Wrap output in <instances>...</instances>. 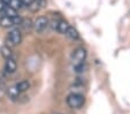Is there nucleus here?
I'll return each instance as SVG.
<instances>
[{
	"label": "nucleus",
	"instance_id": "f257e3e1",
	"mask_svg": "<svg viewBox=\"0 0 130 114\" xmlns=\"http://www.w3.org/2000/svg\"><path fill=\"white\" fill-rule=\"evenodd\" d=\"M84 103H85V97L78 92H71L66 98V104L73 109H78L83 107Z\"/></svg>",
	"mask_w": 130,
	"mask_h": 114
},
{
	"label": "nucleus",
	"instance_id": "f03ea898",
	"mask_svg": "<svg viewBox=\"0 0 130 114\" xmlns=\"http://www.w3.org/2000/svg\"><path fill=\"white\" fill-rule=\"evenodd\" d=\"M86 57H88V52H86V50L84 47H77V48H75V50L73 51V53H71V57H70L73 66L85 63Z\"/></svg>",
	"mask_w": 130,
	"mask_h": 114
},
{
	"label": "nucleus",
	"instance_id": "7ed1b4c3",
	"mask_svg": "<svg viewBox=\"0 0 130 114\" xmlns=\"http://www.w3.org/2000/svg\"><path fill=\"white\" fill-rule=\"evenodd\" d=\"M23 19L21 18L20 15H17L15 18H9V16H6L3 15L0 18V27L1 28H13L17 24H21Z\"/></svg>",
	"mask_w": 130,
	"mask_h": 114
},
{
	"label": "nucleus",
	"instance_id": "20e7f679",
	"mask_svg": "<svg viewBox=\"0 0 130 114\" xmlns=\"http://www.w3.org/2000/svg\"><path fill=\"white\" fill-rule=\"evenodd\" d=\"M48 25H50V21H48V19L45 18V16H39V18H37L36 20L34 21V23H32V28H34V30L37 32V34L44 32L45 30L47 29Z\"/></svg>",
	"mask_w": 130,
	"mask_h": 114
},
{
	"label": "nucleus",
	"instance_id": "39448f33",
	"mask_svg": "<svg viewBox=\"0 0 130 114\" xmlns=\"http://www.w3.org/2000/svg\"><path fill=\"white\" fill-rule=\"evenodd\" d=\"M8 43H9L12 46H16V45H20L22 43V32L19 28H14L8 32Z\"/></svg>",
	"mask_w": 130,
	"mask_h": 114
},
{
	"label": "nucleus",
	"instance_id": "423d86ee",
	"mask_svg": "<svg viewBox=\"0 0 130 114\" xmlns=\"http://www.w3.org/2000/svg\"><path fill=\"white\" fill-rule=\"evenodd\" d=\"M51 28L53 30H55V31H58L59 34H63L64 35L67 29L69 28V24H68V22L64 20H57L51 23Z\"/></svg>",
	"mask_w": 130,
	"mask_h": 114
},
{
	"label": "nucleus",
	"instance_id": "0eeeda50",
	"mask_svg": "<svg viewBox=\"0 0 130 114\" xmlns=\"http://www.w3.org/2000/svg\"><path fill=\"white\" fill-rule=\"evenodd\" d=\"M17 69V63H16V60L14 58H9V59H6L5 62V72L7 74H14Z\"/></svg>",
	"mask_w": 130,
	"mask_h": 114
},
{
	"label": "nucleus",
	"instance_id": "6e6552de",
	"mask_svg": "<svg viewBox=\"0 0 130 114\" xmlns=\"http://www.w3.org/2000/svg\"><path fill=\"white\" fill-rule=\"evenodd\" d=\"M21 93L22 92L20 91V90L16 88V85H13V87H9L7 89V96L8 98H9L10 100H13V102H16L19 98H20Z\"/></svg>",
	"mask_w": 130,
	"mask_h": 114
},
{
	"label": "nucleus",
	"instance_id": "1a4fd4ad",
	"mask_svg": "<svg viewBox=\"0 0 130 114\" xmlns=\"http://www.w3.org/2000/svg\"><path fill=\"white\" fill-rule=\"evenodd\" d=\"M64 35L67 36V37L69 38V39H71V40H77V39H79V34H78V31H77L76 29L74 27H70L69 25V28L67 29V31H66V34Z\"/></svg>",
	"mask_w": 130,
	"mask_h": 114
},
{
	"label": "nucleus",
	"instance_id": "9d476101",
	"mask_svg": "<svg viewBox=\"0 0 130 114\" xmlns=\"http://www.w3.org/2000/svg\"><path fill=\"white\" fill-rule=\"evenodd\" d=\"M15 85H16V88L20 90L21 92H25L30 89V82L28 79H22L20 82H17Z\"/></svg>",
	"mask_w": 130,
	"mask_h": 114
},
{
	"label": "nucleus",
	"instance_id": "9b49d317",
	"mask_svg": "<svg viewBox=\"0 0 130 114\" xmlns=\"http://www.w3.org/2000/svg\"><path fill=\"white\" fill-rule=\"evenodd\" d=\"M28 8H29L30 12L32 13H37L38 10L42 8V5H40V3L38 1V0H32L31 3L28 5Z\"/></svg>",
	"mask_w": 130,
	"mask_h": 114
},
{
	"label": "nucleus",
	"instance_id": "f8f14e48",
	"mask_svg": "<svg viewBox=\"0 0 130 114\" xmlns=\"http://www.w3.org/2000/svg\"><path fill=\"white\" fill-rule=\"evenodd\" d=\"M3 15H6V16H9V18H15V16H17V10L14 9V8H12L10 6H7L6 5L5 9L3 10Z\"/></svg>",
	"mask_w": 130,
	"mask_h": 114
},
{
	"label": "nucleus",
	"instance_id": "ddd939ff",
	"mask_svg": "<svg viewBox=\"0 0 130 114\" xmlns=\"http://www.w3.org/2000/svg\"><path fill=\"white\" fill-rule=\"evenodd\" d=\"M0 53H1V55H3L5 59H9V58L13 57V52L9 48V46H1V48H0Z\"/></svg>",
	"mask_w": 130,
	"mask_h": 114
},
{
	"label": "nucleus",
	"instance_id": "4468645a",
	"mask_svg": "<svg viewBox=\"0 0 130 114\" xmlns=\"http://www.w3.org/2000/svg\"><path fill=\"white\" fill-rule=\"evenodd\" d=\"M32 23H34V22H32L30 19H23L20 25H22L25 30H29V29H31V28H32Z\"/></svg>",
	"mask_w": 130,
	"mask_h": 114
},
{
	"label": "nucleus",
	"instance_id": "2eb2a0df",
	"mask_svg": "<svg viewBox=\"0 0 130 114\" xmlns=\"http://www.w3.org/2000/svg\"><path fill=\"white\" fill-rule=\"evenodd\" d=\"M5 7H6V4L4 3L3 0H0V13H3V10L5 9Z\"/></svg>",
	"mask_w": 130,
	"mask_h": 114
},
{
	"label": "nucleus",
	"instance_id": "dca6fc26",
	"mask_svg": "<svg viewBox=\"0 0 130 114\" xmlns=\"http://www.w3.org/2000/svg\"><path fill=\"white\" fill-rule=\"evenodd\" d=\"M31 1H32V0H21V3L23 4V6H24V7H28V5H29Z\"/></svg>",
	"mask_w": 130,
	"mask_h": 114
},
{
	"label": "nucleus",
	"instance_id": "f3484780",
	"mask_svg": "<svg viewBox=\"0 0 130 114\" xmlns=\"http://www.w3.org/2000/svg\"><path fill=\"white\" fill-rule=\"evenodd\" d=\"M57 114H61V113H57Z\"/></svg>",
	"mask_w": 130,
	"mask_h": 114
}]
</instances>
